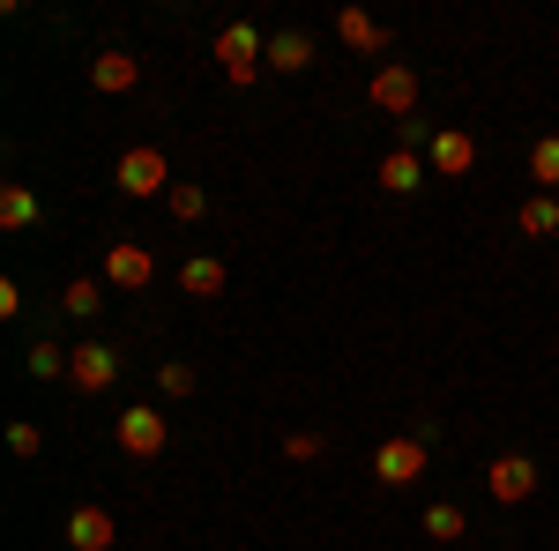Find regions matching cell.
Returning a JSON list of instances; mask_svg holds the SVG:
<instances>
[{
  "label": "cell",
  "instance_id": "44dd1931",
  "mask_svg": "<svg viewBox=\"0 0 559 551\" xmlns=\"http://www.w3.org/2000/svg\"><path fill=\"white\" fill-rule=\"evenodd\" d=\"M165 202H173V216H179V224H202V216H210V194H202V187H187V179H179V187L165 194Z\"/></svg>",
  "mask_w": 559,
  "mask_h": 551
},
{
  "label": "cell",
  "instance_id": "d4e9b609",
  "mask_svg": "<svg viewBox=\"0 0 559 551\" xmlns=\"http://www.w3.org/2000/svg\"><path fill=\"white\" fill-rule=\"evenodd\" d=\"M284 455H292V463H313V455H321V432H292Z\"/></svg>",
  "mask_w": 559,
  "mask_h": 551
},
{
  "label": "cell",
  "instance_id": "cb8c5ba5",
  "mask_svg": "<svg viewBox=\"0 0 559 551\" xmlns=\"http://www.w3.org/2000/svg\"><path fill=\"white\" fill-rule=\"evenodd\" d=\"M8 447H15L23 463H38V455H45V432H38V424H8Z\"/></svg>",
  "mask_w": 559,
  "mask_h": 551
},
{
  "label": "cell",
  "instance_id": "7c38bea8",
  "mask_svg": "<svg viewBox=\"0 0 559 551\" xmlns=\"http://www.w3.org/2000/svg\"><path fill=\"white\" fill-rule=\"evenodd\" d=\"M336 38H344L350 52H388V31L366 15V8H336Z\"/></svg>",
  "mask_w": 559,
  "mask_h": 551
},
{
  "label": "cell",
  "instance_id": "5bb4252c",
  "mask_svg": "<svg viewBox=\"0 0 559 551\" xmlns=\"http://www.w3.org/2000/svg\"><path fill=\"white\" fill-rule=\"evenodd\" d=\"M381 187L388 194H418V187H426V157H418V149H388L381 157Z\"/></svg>",
  "mask_w": 559,
  "mask_h": 551
},
{
  "label": "cell",
  "instance_id": "d6986e66",
  "mask_svg": "<svg viewBox=\"0 0 559 551\" xmlns=\"http://www.w3.org/2000/svg\"><path fill=\"white\" fill-rule=\"evenodd\" d=\"M23 366H31V381H52V373H68V366H75V350H60V343H45V336H38Z\"/></svg>",
  "mask_w": 559,
  "mask_h": 551
},
{
  "label": "cell",
  "instance_id": "603a6c76",
  "mask_svg": "<svg viewBox=\"0 0 559 551\" xmlns=\"http://www.w3.org/2000/svg\"><path fill=\"white\" fill-rule=\"evenodd\" d=\"M157 387H165V395H194V366L165 358V366H157Z\"/></svg>",
  "mask_w": 559,
  "mask_h": 551
},
{
  "label": "cell",
  "instance_id": "7a4b0ae2",
  "mask_svg": "<svg viewBox=\"0 0 559 551\" xmlns=\"http://www.w3.org/2000/svg\"><path fill=\"white\" fill-rule=\"evenodd\" d=\"M426 463H432V440H418V432H403V440H381V447H373V477H381L388 492L418 484Z\"/></svg>",
  "mask_w": 559,
  "mask_h": 551
},
{
  "label": "cell",
  "instance_id": "7402d4cb",
  "mask_svg": "<svg viewBox=\"0 0 559 551\" xmlns=\"http://www.w3.org/2000/svg\"><path fill=\"white\" fill-rule=\"evenodd\" d=\"M97 298H105V291H97V276H75V284L60 291V306H68V313H83V321H90V313H97Z\"/></svg>",
  "mask_w": 559,
  "mask_h": 551
},
{
  "label": "cell",
  "instance_id": "5b68a950",
  "mask_svg": "<svg viewBox=\"0 0 559 551\" xmlns=\"http://www.w3.org/2000/svg\"><path fill=\"white\" fill-rule=\"evenodd\" d=\"M366 97L381 105L388 120H403V128H411V112H418V75H411L403 60H381V68H373V83H366Z\"/></svg>",
  "mask_w": 559,
  "mask_h": 551
},
{
  "label": "cell",
  "instance_id": "2e32d148",
  "mask_svg": "<svg viewBox=\"0 0 559 551\" xmlns=\"http://www.w3.org/2000/svg\"><path fill=\"white\" fill-rule=\"evenodd\" d=\"M179 291H187V298H216V291H224V261L194 254L187 268H179Z\"/></svg>",
  "mask_w": 559,
  "mask_h": 551
},
{
  "label": "cell",
  "instance_id": "ac0fdd59",
  "mask_svg": "<svg viewBox=\"0 0 559 551\" xmlns=\"http://www.w3.org/2000/svg\"><path fill=\"white\" fill-rule=\"evenodd\" d=\"M515 224H522V239H552V231H559V202H552V194H530Z\"/></svg>",
  "mask_w": 559,
  "mask_h": 551
},
{
  "label": "cell",
  "instance_id": "e0dca14e",
  "mask_svg": "<svg viewBox=\"0 0 559 551\" xmlns=\"http://www.w3.org/2000/svg\"><path fill=\"white\" fill-rule=\"evenodd\" d=\"M426 537H440V544H463V537H471L463 507H455V500H432V507H426Z\"/></svg>",
  "mask_w": 559,
  "mask_h": 551
},
{
  "label": "cell",
  "instance_id": "277c9868",
  "mask_svg": "<svg viewBox=\"0 0 559 551\" xmlns=\"http://www.w3.org/2000/svg\"><path fill=\"white\" fill-rule=\"evenodd\" d=\"M120 447H128L134 463H157V455L173 447V424H165V410H150V403L120 410Z\"/></svg>",
  "mask_w": 559,
  "mask_h": 551
},
{
  "label": "cell",
  "instance_id": "3957f363",
  "mask_svg": "<svg viewBox=\"0 0 559 551\" xmlns=\"http://www.w3.org/2000/svg\"><path fill=\"white\" fill-rule=\"evenodd\" d=\"M261 60H269V45H261L254 23H224V31H216V68H224V83H254Z\"/></svg>",
  "mask_w": 559,
  "mask_h": 551
},
{
  "label": "cell",
  "instance_id": "6da1fadb",
  "mask_svg": "<svg viewBox=\"0 0 559 551\" xmlns=\"http://www.w3.org/2000/svg\"><path fill=\"white\" fill-rule=\"evenodd\" d=\"M112 179H120V194H134V202H150V194H173L179 179H173V165H165V149L157 142H134L128 157L112 165Z\"/></svg>",
  "mask_w": 559,
  "mask_h": 551
},
{
  "label": "cell",
  "instance_id": "9c48e42d",
  "mask_svg": "<svg viewBox=\"0 0 559 551\" xmlns=\"http://www.w3.org/2000/svg\"><path fill=\"white\" fill-rule=\"evenodd\" d=\"M471 165H477V142L463 128H448V134H432V142H426V171H440V179H463Z\"/></svg>",
  "mask_w": 559,
  "mask_h": 551
},
{
  "label": "cell",
  "instance_id": "30bf717a",
  "mask_svg": "<svg viewBox=\"0 0 559 551\" xmlns=\"http://www.w3.org/2000/svg\"><path fill=\"white\" fill-rule=\"evenodd\" d=\"M68 544L75 551H112L120 544V522H112L105 507H75L68 514Z\"/></svg>",
  "mask_w": 559,
  "mask_h": 551
},
{
  "label": "cell",
  "instance_id": "ffe728a7",
  "mask_svg": "<svg viewBox=\"0 0 559 551\" xmlns=\"http://www.w3.org/2000/svg\"><path fill=\"white\" fill-rule=\"evenodd\" d=\"M530 179H537L545 194H552V187H559V134H545V142L530 149Z\"/></svg>",
  "mask_w": 559,
  "mask_h": 551
},
{
  "label": "cell",
  "instance_id": "ba28073f",
  "mask_svg": "<svg viewBox=\"0 0 559 551\" xmlns=\"http://www.w3.org/2000/svg\"><path fill=\"white\" fill-rule=\"evenodd\" d=\"M150 276H157V261H150V247H134V239H120L105 254V284L112 291H150Z\"/></svg>",
  "mask_w": 559,
  "mask_h": 551
},
{
  "label": "cell",
  "instance_id": "8992f818",
  "mask_svg": "<svg viewBox=\"0 0 559 551\" xmlns=\"http://www.w3.org/2000/svg\"><path fill=\"white\" fill-rule=\"evenodd\" d=\"M485 492H492L500 507H522V500L537 492V463H530V455H492V469H485Z\"/></svg>",
  "mask_w": 559,
  "mask_h": 551
},
{
  "label": "cell",
  "instance_id": "4fadbf2b",
  "mask_svg": "<svg viewBox=\"0 0 559 551\" xmlns=\"http://www.w3.org/2000/svg\"><path fill=\"white\" fill-rule=\"evenodd\" d=\"M0 224H8V231H31V224H45V202L23 187V179H8V187H0Z\"/></svg>",
  "mask_w": 559,
  "mask_h": 551
},
{
  "label": "cell",
  "instance_id": "52a82bcc",
  "mask_svg": "<svg viewBox=\"0 0 559 551\" xmlns=\"http://www.w3.org/2000/svg\"><path fill=\"white\" fill-rule=\"evenodd\" d=\"M68 381L83 387V395H105V387L120 381V350H112V343H83L75 366H68Z\"/></svg>",
  "mask_w": 559,
  "mask_h": 551
},
{
  "label": "cell",
  "instance_id": "9a60e30c",
  "mask_svg": "<svg viewBox=\"0 0 559 551\" xmlns=\"http://www.w3.org/2000/svg\"><path fill=\"white\" fill-rule=\"evenodd\" d=\"M269 68H276V75H306V68H313V38H306V31H276V38H269Z\"/></svg>",
  "mask_w": 559,
  "mask_h": 551
},
{
  "label": "cell",
  "instance_id": "8fae6325",
  "mask_svg": "<svg viewBox=\"0 0 559 551\" xmlns=\"http://www.w3.org/2000/svg\"><path fill=\"white\" fill-rule=\"evenodd\" d=\"M90 83L105 89V97H120V89L142 83V60H134V52H97V60H90Z\"/></svg>",
  "mask_w": 559,
  "mask_h": 551
}]
</instances>
